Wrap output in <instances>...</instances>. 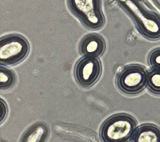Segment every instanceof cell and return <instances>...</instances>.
Segmentation results:
<instances>
[{
    "label": "cell",
    "mask_w": 160,
    "mask_h": 142,
    "mask_svg": "<svg viewBox=\"0 0 160 142\" xmlns=\"http://www.w3.org/2000/svg\"><path fill=\"white\" fill-rule=\"evenodd\" d=\"M48 134L49 129L45 124L36 123L24 133L20 142H45Z\"/></svg>",
    "instance_id": "9c48e42d"
},
{
    "label": "cell",
    "mask_w": 160,
    "mask_h": 142,
    "mask_svg": "<svg viewBox=\"0 0 160 142\" xmlns=\"http://www.w3.org/2000/svg\"><path fill=\"white\" fill-rule=\"evenodd\" d=\"M148 74L146 68L139 64L124 67L116 76V85L122 93L135 95L142 91L148 83Z\"/></svg>",
    "instance_id": "277c9868"
},
{
    "label": "cell",
    "mask_w": 160,
    "mask_h": 142,
    "mask_svg": "<svg viewBox=\"0 0 160 142\" xmlns=\"http://www.w3.org/2000/svg\"><path fill=\"white\" fill-rule=\"evenodd\" d=\"M101 71V64L98 59L84 56L76 64L74 76L79 85L84 88H89L98 81Z\"/></svg>",
    "instance_id": "5b68a950"
},
{
    "label": "cell",
    "mask_w": 160,
    "mask_h": 142,
    "mask_svg": "<svg viewBox=\"0 0 160 142\" xmlns=\"http://www.w3.org/2000/svg\"><path fill=\"white\" fill-rule=\"evenodd\" d=\"M148 63L154 69H160V48L150 53L148 56Z\"/></svg>",
    "instance_id": "7c38bea8"
},
{
    "label": "cell",
    "mask_w": 160,
    "mask_h": 142,
    "mask_svg": "<svg viewBox=\"0 0 160 142\" xmlns=\"http://www.w3.org/2000/svg\"><path fill=\"white\" fill-rule=\"evenodd\" d=\"M147 84L150 92L160 96V69H153L149 72Z\"/></svg>",
    "instance_id": "8fae6325"
},
{
    "label": "cell",
    "mask_w": 160,
    "mask_h": 142,
    "mask_svg": "<svg viewBox=\"0 0 160 142\" xmlns=\"http://www.w3.org/2000/svg\"><path fill=\"white\" fill-rule=\"evenodd\" d=\"M137 121L132 116L116 114L102 124L99 136L102 142H129L134 136Z\"/></svg>",
    "instance_id": "6da1fadb"
},
{
    "label": "cell",
    "mask_w": 160,
    "mask_h": 142,
    "mask_svg": "<svg viewBox=\"0 0 160 142\" xmlns=\"http://www.w3.org/2000/svg\"><path fill=\"white\" fill-rule=\"evenodd\" d=\"M132 142H160V128L150 123L139 126L134 134Z\"/></svg>",
    "instance_id": "ba28073f"
},
{
    "label": "cell",
    "mask_w": 160,
    "mask_h": 142,
    "mask_svg": "<svg viewBox=\"0 0 160 142\" xmlns=\"http://www.w3.org/2000/svg\"><path fill=\"white\" fill-rule=\"evenodd\" d=\"M79 49L80 53L84 56L97 58L104 53L106 43L101 35L95 33L88 34L80 41Z\"/></svg>",
    "instance_id": "8992f818"
},
{
    "label": "cell",
    "mask_w": 160,
    "mask_h": 142,
    "mask_svg": "<svg viewBox=\"0 0 160 142\" xmlns=\"http://www.w3.org/2000/svg\"><path fill=\"white\" fill-rule=\"evenodd\" d=\"M67 3L70 11L86 27L98 29L104 25L101 0H67Z\"/></svg>",
    "instance_id": "7a4b0ae2"
},
{
    "label": "cell",
    "mask_w": 160,
    "mask_h": 142,
    "mask_svg": "<svg viewBox=\"0 0 160 142\" xmlns=\"http://www.w3.org/2000/svg\"><path fill=\"white\" fill-rule=\"evenodd\" d=\"M29 44L24 36L12 34L5 36L0 42V63L11 66L24 60L29 54Z\"/></svg>",
    "instance_id": "3957f363"
},
{
    "label": "cell",
    "mask_w": 160,
    "mask_h": 142,
    "mask_svg": "<svg viewBox=\"0 0 160 142\" xmlns=\"http://www.w3.org/2000/svg\"><path fill=\"white\" fill-rule=\"evenodd\" d=\"M137 25L141 33L150 39L160 37V19L152 14H136Z\"/></svg>",
    "instance_id": "52a82bcc"
},
{
    "label": "cell",
    "mask_w": 160,
    "mask_h": 142,
    "mask_svg": "<svg viewBox=\"0 0 160 142\" xmlns=\"http://www.w3.org/2000/svg\"><path fill=\"white\" fill-rule=\"evenodd\" d=\"M16 82V75L14 72L2 65L0 68V88L7 89L14 86Z\"/></svg>",
    "instance_id": "30bf717a"
}]
</instances>
